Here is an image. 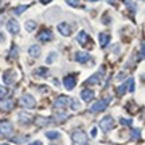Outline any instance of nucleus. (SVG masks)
Masks as SVG:
<instances>
[{"label": "nucleus", "instance_id": "f257e3e1", "mask_svg": "<svg viewBox=\"0 0 145 145\" xmlns=\"http://www.w3.org/2000/svg\"><path fill=\"white\" fill-rule=\"evenodd\" d=\"M71 140L74 145H86L88 144V136L82 130H75L71 136Z\"/></svg>", "mask_w": 145, "mask_h": 145}, {"label": "nucleus", "instance_id": "f03ea898", "mask_svg": "<svg viewBox=\"0 0 145 145\" xmlns=\"http://www.w3.org/2000/svg\"><path fill=\"white\" fill-rule=\"evenodd\" d=\"M19 104H20L22 106L27 108V109H34L35 108V105H36V102H35V99H34L32 95H30V94H24V95L19 99Z\"/></svg>", "mask_w": 145, "mask_h": 145}, {"label": "nucleus", "instance_id": "7ed1b4c3", "mask_svg": "<svg viewBox=\"0 0 145 145\" xmlns=\"http://www.w3.org/2000/svg\"><path fill=\"white\" fill-rule=\"evenodd\" d=\"M110 99L112 98H106V99H101V101H98V102H95V104L90 108V112H91V113H98V112L105 110V109L108 108Z\"/></svg>", "mask_w": 145, "mask_h": 145}, {"label": "nucleus", "instance_id": "20e7f679", "mask_svg": "<svg viewBox=\"0 0 145 145\" xmlns=\"http://www.w3.org/2000/svg\"><path fill=\"white\" fill-rule=\"evenodd\" d=\"M99 126H101V129L104 130V132H109L110 129H113V128H114V120H113V117H110V116L104 117V118L101 120V122H99Z\"/></svg>", "mask_w": 145, "mask_h": 145}, {"label": "nucleus", "instance_id": "39448f33", "mask_svg": "<svg viewBox=\"0 0 145 145\" xmlns=\"http://www.w3.org/2000/svg\"><path fill=\"white\" fill-rule=\"evenodd\" d=\"M63 85H65V88L67 90H72L75 88V85H77V78L74 77L72 74H70V75L63 78Z\"/></svg>", "mask_w": 145, "mask_h": 145}, {"label": "nucleus", "instance_id": "423d86ee", "mask_svg": "<svg viewBox=\"0 0 145 145\" xmlns=\"http://www.w3.org/2000/svg\"><path fill=\"white\" fill-rule=\"evenodd\" d=\"M7 30H8V32H11V34H18L19 32V30H20V27H19V23L15 20V19H10V20L7 22Z\"/></svg>", "mask_w": 145, "mask_h": 145}, {"label": "nucleus", "instance_id": "0eeeda50", "mask_svg": "<svg viewBox=\"0 0 145 145\" xmlns=\"http://www.w3.org/2000/svg\"><path fill=\"white\" fill-rule=\"evenodd\" d=\"M15 78H16V72L14 70H8V71L4 72L3 75V79L7 85H14L15 83Z\"/></svg>", "mask_w": 145, "mask_h": 145}, {"label": "nucleus", "instance_id": "6e6552de", "mask_svg": "<svg viewBox=\"0 0 145 145\" xmlns=\"http://www.w3.org/2000/svg\"><path fill=\"white\" fill-rule=\"evenodd\" d=\"M70 102V98L66 95H59L55 101H54V108H65L66 105Z\"/></svg>", "mask_w": 145, "mask_h": 145}, {"label": "nucleus", "instance_id": "1a4fd4ad", "mask_svg": "<svg viewBox=\"0 0 145 145\" xmlns=\"http://www.w3.org/2000/svg\"><path fill=\"white\" fill-rule=\"evenodd\" d=\"M58 31L61 32L63 36H69L71 34V27H70V24H67L66 22H63V23H59V24H58Z\"/></svg>", "mask_w": 145, "mask_h": 145}, {"label": "nucleus", "instance_id": "9d476101", "mask_svg": "<svg viewBox=\"0 0 145 145\" xmlns=\"http://www.w3.org/2000/svg\"><path fill=\"white\" fill-rule=\"evenodd\" d=\"M38 39L42 42H48L52 39V32L50 30H42L38 35Z\"/></svg>", "mask_w": 145, "mask_h": 145}, {"label": "nucleus", "instance_id": "9b49d317", "mask_svg": "<svg viewBox=\"0 0 145 145\" xmlns=\"http://www.w3.org/2000/svg\"><path fill=\"white\" fill-rule=\"evenodd\" d=\"M75 61L79 63H86L88 61H90V55L85 51H78L75 54Z\"/></svg>", "mask_w": 145, "mask_h": 145}, {"label": "nucleus", "instance_id": "f8f14e48", "mask_svg": "<svg viewBox=\"0 0 145 145\" xmlns=\"http://www.w3.org/2000/svg\"><path fill=\"white\" fill-rule=\"evenodd\" d=\"M81 98L85 101V102H89L94 98V91L93 90H89V89H83L81 91Z\"/></svg>", "mask_w": 145, "mask_h": 145}, {"label": "nucleus", "instance_id": "ddd939ff", "mask_svg": "<svg viewBox=\"0 0 145 145\" xmlns=\"http://www.w3.org/2000/svg\"><path fill=\"white\" fill-rule=\"evenodd\" d=\"M102 72H104V67H101V70H99L98 72H95L94 75H91V77L89 78L88 81H86V83H88V85H94V83H98L99 79H101Z\"/></svg>", "mask_w": 145, "mask_h": 145}, {"label": "nucleus", "instance_id": "4468645a", "mask_svg": "<svg viewBox=\"0 0 145 145\" xmlns=\"http://www.w3.org/2000/svg\"><path fill=\"white\" fill-rule=\"evenodd\" d=\"M77 40L79 44H82V46H86V43L89 42V35L86 34L85 31H81L79 34L77 35Z\"/></svg>", "mask_w": 145, "mask_h": 145}, {"label": "nucleus", "instance_id": "2eb2a0df", "mask_svg": "<svg viewBox=\"0 0 145 145\" xmlns=\"http://www.w3.org/2000/svg\"><path fill=\"white\" fill-rule=\"evenodd\" d=\"M98 38H99V44H101V47H106L109 44V42H110V35H109V34H105V32H101Z\"/></svg>", "mask_w": 145, "mask_h": 145}, {"label": "nucleus", "instance_id": "dca6fc26", "mask_svg": "<svg viewBox=\"0 0 145 145\" xmlns=\"http://www.w3.org/2000/svg\"><path fill=\"white\" fill-rule=\"evenodd\" d=\"M28 54L34 58H38L40 55V47L38 46V44H32V46L28 48Z\"/></svg>", "mask_w": 145, "mask_h": 145}, {"label": "nucleus", "instance_id": "f3484780", "mask_svg": "<svg viewBox=\"0 0 145 145\" xmlns=\"http://www.w3.org/2000/svg\"><path fill=\"white\" fill-rule=\"evenodd\" d=\"M0 130L4 133L5 136H10L11 133H12V125L11 124H1V126H0Z\"/></svg>", "mask_w": 145, "mask_h": 145}, {"label": "nucleus", "instance_id": "a211bd4d", "mask_svg": "<svg viewBox=\"0 0 145 145\" xmlns=\"http://www.w3.org/2000/svg\"><path fill=\"white\" fill-rule=\"evenodd\" d=\"M30 121H31V117H30V114L24 113V112L19 113V122H20V124H28Z\"/></svg>", "mask_w": 145, "mask_h": 145}, {"label": "nucleus", "instance_id": "6ab92c4d", "mask_svg": "<svg viewBox=\"0 0 145 145\" xmlns=\"http://www.w3.org/2000/svg\"><path fill=\"white\" fill-rule=\"evenodd\" d=\"M46 137L47 138H50V140H57L61 137V133L57 132V130H51V132H47L46 133Z\"/></svg>", "mask_w": 145, "mask_h": 145}, {"label": "nucleus", "instance_id": "aec40b11", "mask_svg": "<svg viewBox=\"0 0 145 145\" xmlns=\"http://www.w3.org/2000/svg\"><path fill=\"white\" fill-rule=\"evenodd\" d=\"M36 28V23L34 20H27L26 22V30L28 32H32Z\"/></svg>", "mask_w": 145, "mask_h": 145}, {"label": "nucleus", "instance_id": "412c9836", "mask_svg": "<svg viewBox=\"0 0 145 145\" xmlns=\"http://www.w3.org/2000/svg\"><path fill=\"white\" fill-rule=\"evenodd\" d=\"M26 10H27V5H19V7H16L15 10H14V14L15 15H22Z\"/></svg>", "mask_w": 145, "mask_h": 145}, {"label": "nucleus", "instance_id": "4be33fe9", "mask_svg": "<svg viewBox=\"0 0 145 145\" xmlns=\"http://www.w3.org/2000/svg\"><path fill=\"white\" fill-rule=\"evenodd\" d=\"M141 136V130L140 129H133L132 130V138L133 140H138Z\"/></svg>", "mask_w": 145, "mask_h": 145}, {"label": "nucleus", "instance_id": "5701e85b", "mask_svg": "<svg viewBox=\"0 0 145 145\" xmlns=\"http://www.w3.org/2000/svg\"><path fill=\"white\" fill-rule=\"evenodd\" d=\"M126 86H128V82L122 83V85H121V86L117 89V91H118L120 95H124V94H125V91H126Z\"/></svg>", "mask_w": 145, "mask_h": 145}, {"label": "nucleus", "instance_id": "b1692460", "mask_svg": "<svg viewBox=\"0 0 145 145\" xmlns=\"http://www.w3.org/2000/svg\"><path fill=\"white\" fill-rule=\"evenodd\" d=\"M125 4L128 5V8H129V10H132V12H135L136 11V4L132 1V0H125Z\"/></svg>", "mask_w": 145, "mask_h": 145}, {"label": "nucleus", "instance_id": "393cba45", "mask_svg": "<svg viewBox=\"0 0 145 145\" xmlns=\"http://www.w3.org/2000/svg\"><path fill=\"white\" fill-rule=\"evenodd\" d=\"M128 86H129V91L133 93L135 91V79L133 78H130L129 81H128Z\"/></svg>", "mask_w": 145, "mask_h": 145}, {"label": "nucleus", "instance_id": "a878e982", "mask_svg": "<svg viewBox=\"0 0 145 145\" xmlns=\"http://www.w3.org/2000/svg\"><path fill=\"white\" fill-rule=\"evenodd\" d=\"M36 74H38V75H42V77H46L47 75V69H44V67L38 69V70H36Z\"/></svg>", "mask_w": 145, "mask_h": 145}, {"label": "nucleus", "instance_id": "bb28decb", "mask_svg": "<svg viewBox=\"0 0 145 145\" xmlns=\"http://www.w3.org/2000/svg\"><path fill=\"white\" fill-rule=\"evenodd\" d=\"M57 58V52H51L48 57H47V59H46V62L47 63H51V62H54V59Z\"/></svg>", "mask_w": 145, "mask_h": 145}, {"label": "nucleus", "instance_id": "cd10ccee", "mask_svg": "<svg viewBox=\"0 0 145 145\" xmlns=\"http://www.w3.org/2000/svg\"><path fill=\"white\" fill-rule=\"evenodd\" d=\"M16 57H18V47L12 46V50L10 52V58H16Z\"/></svg>", "mask_w": 145, "mask_h": 145}, {"label": "nucleus", "instance_id": "c85d7f7f", "mask_svg": "<svg viewBox=\"0 0 145 145\" xmlns=\"http://www.w3.org/2000/svg\"><path fill=\"white\" fill-rule=\"evenodd\" d=\"M66 3L71 7H78L79 5V0H66Z\"/></svg>", "mask_w": 145, "mask_h": 145}, {"label": "nucleus", "instance_id": "c756f323", "mask_svg": "<svg viewBox=\"0 0 145 145\" xmlns=\"http://www.w3.org/2000/svg\"><path fill=\"white\" fill-rule=\"evenodd\" d=\"M7 94H8V90H7L5 88H3V86L0 85V98H3V97H5Z\"/></svg>", "mask_w": 145, "mask_h": 145}, {"label": "nucleus", "instance_id": "7c9ffc66", "mask_svg": "<svg viewBox=\"0 0 145 145\" xmlns=\"http://www.w3.org/2000/svg\"><path fill=\"white\" fill-rule=\"evenodd\" d=\"M1 108H4V109H12V102L11 101H7V102H3V105H1Z\"/></svg>", "mask_w": 145, "mask_h": 145}, {"label": "nucleus", "instance_id": "2f4dec72", "mask_svg": "<svg viewBox=\"0 0 145 145\" xmlns=\"http://www.w3.org/2000/svg\"><path fill=\"white\" fill-rule=\"evenodd\" d=\"M48 121H50L48 118H42V117H39V118H38V124H40L42 126H44V124H47Z\"/></svg>", "mask_w": 145, "mask_h": 145}, {"label": "nucleus", "instance_id": "473e14b6", "mask_svg": "<svg viewBox=\"0 0 145 145\" xmlns=\"http://www.w3.org/2000/svg\"><path fill=\"white\" fill-rule=\"evenodd\" d=\"M120 122L122 125H126V126H129V125H132V120H125V118H121L120 120Z\"/></svg>", "mask_w": 145, "mask_h": 145}, {"label": "nucleus", "instance_id": "72a5a7b5", "mask_svg": "<svg viewBox=\"0 0 145 145\" xmlns=\"http://www.w3.org/2000/svg\"><path fill=\"white\" fill-rule=\"evenodd\" d=\"M71 102H72V104H71V109H72V110H78V109H79V105H78L77 101L74 99V101H71Z\"/></svg>", "mask_w": 145, "mask_h": 145}, {"label": "nucleus", "instance_id": "f704fd0d", "mask_svg": "<svg viewBox=\"0 0 145 145\" xmlns=\"http://www.w3.org/2000/svg\"><path fill=\"white\" fill-rule=\"evenodd\" d=\"M91 136H93V137L97 136V128H93V129H91Z\"/></svg>", "mask_w": 145, "mask_h": 145}, {"label": "nucleus", "instance_id": "c9c22d12", "mask_svg": "<svg viewBox=\"0 0 145 145\" xmlns=\"http://www.w3.org/2000/svg\"><path fill=\"white\" fill-rule=\"evenodd\" d=\"M30 145H43V144H42V141H34V142H31Z\"/></svg>", "mask_w": 145, "mask_h": 145}, {"label": "nucleus", "instance_id": "e433bc0d", "mask_svg": "<svg viewBox=\"0 0 145 145\" xmlns=\"http://www.w3.org/2000/svg\"><path fill=\"white\" fill-rule=\"evenodd\" d=\"M51 0H40V3L42 4H47V3H50Z\"/></svg>", "mask_w": 145, "mask_h": 145}, {"label": "nucleus", "instance_id": "4c0bfd02", "mask_svg": "<svg viewBox=\"0 0 145 145\" xmlns=\"http://www.w3.org/2000/svg\"><path fill=\"white\" fill-rule=\"evenodd\" d=\"M108 1H110L112 4H116V0H108Z\"/></svg>", "mask_w": 145, "mask_h": 145}, {"label": "nucleus", "instance_id": "58836bf2", "mask_svg": "<svg viewBox=\"0 0 145 145\" xmlns=\"http://www.w3.org/2000/svg\"><path fill=\"white\" fill-rule=\"evenodd\" d=\"M89 1H98V0H89Z\"/></svg>", "mask_w": 145, "mask_h": 145}, {"label": "nucleus", "instance_id": "ea45409f", "mask_svg": "<svg viewBox=\"0 0 145 145\" xmlns=\"http://www.w3.org/2000/svg\"><path fill=\"white\" fill-rule=\"evenodd\" d=\"M0 145H10V144H0Z\"/></svg>", "mask_w": 145, "mask_h": 145}, {"label": "nucleus", "instance_id": "a19ab883", "mask_svg": "<svg viewBox=\"0 0 145 145\" xmlns=\"http://www.w3.org/2000/svg\"><path fill=\"white\" fill-rule=\"evenodd\" d=\"M0 132H1V130H0Z\"/></svg>", "mask_w": 145, "mask_h": 145}]
</instances>
